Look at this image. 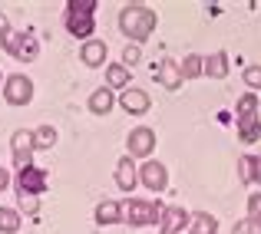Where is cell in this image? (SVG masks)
<instances>
[{"label": "cell", "instance_id": "cell-17", "mask_svg": "<svg viewBox=\"0 0 261 234\" xmlns=\"http://www.w3.org/2000/svg\"><path fill=\"white\" fill-rule=\"evenodd\" d=\"M205 76H212V79L228 76V53L218 50V53H212V56H205Z\"/></svg>", "mask_w": 261, "mask_h": 234}, {"label": "cell", "instance_id": "cell-4", "mask_svg": "<svg viewBox=\"0 0 261 234\" xmlns=\"http://www.w3.org/2000/svg\"><path fill=\"white\" fill-rule=\"evenodd\" d=\"M162 204L159 201H142V198H129V201L119 204V218L133 228H146V224H155L159 228V218H162Z\"/></svg>", "mask_w": 261, "mask_h": 234}, {"label": "cell", "instance_id": "cell-31", "mask_svg": "<svg viewBox=\"0 0 261 234\" xmlns=\"http://www.w3.org/2000/svg\"><path fill=\"white\" fill-rule=\"evenodd\" d=\"M10 20H7V13H0V46H4L7 43V37H10Z\"/></svg>", "mask_w": 261, "mask_h": 234}, {"label": "cell", "instance_id": "cell-21", "mask_svg": "<svg viewBox=\"0 0 261 234\" xmlns=\"http://www.w3.org/2000/svg\"><path fill=\"white\" fill-rule=\"evenodd\" d=\"M106 86L109 89H129V70L122 63L106 66Z\"/></svg>", "mask_w": 261, "mask_h": 234}, {"label": "cell", "instance_id": "cell-30", "mask_svg": "<svg viewBox=\"0 0 261 234\" xmlns=\"http://www.w3.org/2000/svg\"><path fill=\"white\" fill-rule=\"evenodd\" d=\"M251 185H261V155H251Z\"/></svg>", "mask_w": 261, "mask_h": 234}, {"label": "cell", "instance_id": "cell-23", "mask_svg": "<svg viewBox=\"0 0 261 234\" xmlns=\"http://www.w3.org/2000/svg\"><path fill=\"white\" fill-rule=\"evenodd\" d=\"M20 224H23V218H20V211L13 208H0V234H17Z\"/></svg>", "mask_w": 261, "mask_h": 234}, {"label": "cell", "instance_id": "cell-1", "mask_svg": "<svg viewBox=\"0 0 261 234\" xmlns=\"http://www.w3.org/2000/svg\"><path fill=\"white\" fill-rule=\"evenodd\" d=\"M155 23H159V17H155V10H149L146 4H129L119 10V30L126 33L129 43L142 46L149 37H152Z\"/></svg>", "mask_w": 261, "mask_h": 234}, {"label": "cell", "instance_id": "cell-22", "mask_svg": "<svg viewBox=\"0 0 261 234\" xmlns=\"http://www.w3.org/2000/svg\"><path fill=\"white\" fill-rule=\"evenodd\" d=\"M33 145H37V152H46V149H53V145H57V129H53V126L33 129Z\"/></svg>", "mask_w": 261, "mask_h": 234}, {"label": "cell", "instance_id": "cell-11", "mask_svg": "<svg viewBox=\"0 0 261 234\" xmlns=\"http://www.w3.org/2000/svg\"><path fill=\"white\" fill-rule=\"evenodd\" d=\"M116 102H119V106L126 109L129 115H146V112H149V93H142V89H136V86L122 89Z\"/></svg>", "mask_w": 261, "mask_h": 234}, {"label": "cell", "instance_id": "cell-26", "mask_svg": "<svg viewBox=\"0 0 261 234\" xmlns=\"http://www.w3.org/2000/svg\"><path fill=\"white\" fill-rule=\"evenodd\" d=\"M235 234H261V218H245L242 224H235Z\"/></svg>", "mask_w": 261, "mask_h": 234}, {"label": "cell", "instance_id": "cell-14", "mask_svg": "<svg viewBox=\"0 0 261 234\" xmlns=\"http://www.w3.org/2000/svg\"><path fill=\"white\" fill-rule=\"evenodd\" d=\"M155 79H159V86H166V89H178L185 82L175 60H162V63L155 66Z\"/></svg>", "mask_w": 261, "mask_h": 234}, {"label": "cell", "instance_id": "cell-8", "mask_svg": "<svg viewBox=\"0 0 261 234\" xmlns=\"http://www.w3.org/2000/svg\"><path fill=\"white\" fill-rule=\"evenodd\" d=\"M10 149H13V165H17L20 171L33 165V152H37V145H33V132L17 129V132L10 135Z\"/></svg>", "mask_w": 261, "mask_h": 234}, {"label": "cell", "instance_id": "cell-32", "mask_svg": "<svg viewBox=\"0 0 261 234\" xmlns=\"http://www.w3.org/2000/svg\"><path fill=\"white\" fill-rule=\"evenodd\" d=\"M7 185H10V175H7V168H4V165H0V191H4Z\"/></svg>", "mask_w": 261, "mask_h": 234}, {"label": "cell", "instance_id": "cell-7", "mask_svg": "<svg viewBox=\"0 0 261 234\" xmlns=\"http://www.w3.org/2000/svg\"><path fill=\"white\" fill-rule=\"evenodd\" d=\"M4 99L10 102V106H27V102L33 99V79H27L23 73L7 76V82H4Z\"/></svg>", "mask_w": 261, "mask_h": 234}, {"label": "cell", "instance_id": "cell-20", "mask_svg": "<svg viewBox=\"0 0 261 234\" xmlns=\"http://www.w3.org/2000/svg\"><path fill=\"white\" fill-rule=\"evenodd\" d=\"M116 221H122L119 218V201H99L96 204V224H102V228H106V224H116Z\"/></svg>", "mask_w": 261, "mask_h": 234}, {"label": "cell", "instance_id": "cell-10", "mask_svg": "<svg viewBox=\"0 0 261 234\" xmlns=\"http://www.w3.org/2000/svg\"><path fill=\"white\" fill-rule=\"evenodd\" d=\"M139 185H146L149 191H166V185H169L166 165L155 162V158H149L146 165H139Z\"/></svg>", "mask_w": 261, "mask_h": 234}, {"label": "cell", "instance_id": "cell-3", "mask_svg": "<svg viewBox=\"0 0 261 234\" xmlns=\"http://www.w3.org/2000/svg\"><path fill=\"white\" fill-rule=\"evenodd\" d=\"M96 0H70L63 13L66 30L76 40H89V33H96Z\"/></svg>", "mask_w": 261, "mask_h": 234}, {"label": "cell", "instance_id": "cell-15", "mask_svg": "<svg viewBox=\"0 0 261 234\" xmlns=\"http://www.w3.org/2000/svg\"><path fill=\"white\" fill-rule=\"evenodd\" d=\"M86 106H89V112H93V115H106L109 109L116 106V96H113V89H109V86H99L93 96H89V102H86Z\"/></svg>", "mask_w": 261, "mask_h": 234}, {"label": "cell", "instance_id": "cell-5", "mask_svg": "<svg viewBox=\"0 0 261 234\" xmlns=\"http://www.w3.org/2000/svg\"><path fill=\"white\" fill-rule=\"evenodd\" d=\"M4 50L10 53L13 60H23V63H33V60L40 56V43L33 33H10L4 43Z\"/></svg>", "mask_w": 261, "mask_h": 234}, {"label": "cell", "instance_id": "cell-13", "mask_svg": "<svg viewBox=\"0 0 261 234\" xmlns=\"http://www.w3.org/2000/svg\"><path fill=\"white\" fill-rule=\"evenodd\" d=\"M116 185H119V191H133L136 185H139V165L129 155H122L119 162H116Z\"/></svg>", "mask_w": 261, "mask_h": 234}, {"label": "cell", "instance_id": "cell-2", "mask_svg": "<svg viewBox=\"0 0 261 234\" xmlns=\"http://www.w3.org/2000/svg\"><path fill=\"white\" fill-rule=\"evenodd\" d=\"M235 126H238V139L245 145L261 139V106H258V96L255 93H245L235 106Z\"/></svg>", "mask_w": 261, "mask_h": 234}, {"label": "cell", "instance_id": "cell-25", "mask_svg": "<svg viewBox=\"0 0 261 234\" xmlns=\"http://www.w3.org/2000/svg\"><path fill=\"white\" fill-rule=\"evenodd\" d=\"M17 204H20L23 215H37L40 211V198L37 195H17Z\"/></svg>", "mask_w": 261, "mask_h": 234}, {"label": "cell", "instance_id": "cell-18", "mask_svg": "<svg viewBox=\"0 0 261 234\" xmlns=\"http://www.w3.org/2000/svg\"><path fill=\"white\" fill-rule=\"evenodd\" d=\"M189 231L192 234H218V218L208 215V211H195L189 221Z\"/></svg>", "mask_w": 261, "mask_h": 234}, {"label": "cell", "instance_id": "cell-16", "mask_svg": "<svg viewBox=\"0 0 261 234\" xmlns=\"http://www.w3.org/2000/svg\"><path fill=\"white\" fill-rule=\"evenodd\" d=\"M80 60H83L86 66H102V60H106V43L102 40H86L83 50H80Z\"/></svg>", "mask_w": 261, "mask_h": 234}, {"label": "cell", "instance_id": "cell-6", "mask_svg": "<svg viewBox=\"0 0 261 234\" xmlns=\"http://www.w3.org/2000/svg\"><path fill=\"white\" fill-rule=\"evenodd\" d=\"M46 185H50V175H46V168H40V165H30V168L17 171V195H43Z\"/></svg>", "mask_w": 261, "mask_h": 234}, {"label": "cell", "instance_id": "cell-24", "mask_svg": "<svg viewBox=\"0 0 261 234\" xmlns=\"http://www.w3.org/2000/svg\"><path fill=\"white\" fill-rule=\"evenodd\" d=\"M139 63H142V50L136 43H126V50H122V66L133 70V66H139Z\"/></svg>", "mask_w": 261, "mask_h": 234}, {"label": "cell", "instance_id": "cell-29", "mask_svg": "<svg viewBox=\"0 0 261 234\" xmlns=\"http://www.w3.org/2000/svg\"><path fill=\"white\" fill-rule=\"evenodd\" d=\"M248 218H261V191L248 195Z\"/></svg>", "mask_w": 261, "mask_h": 234}, {"label": "cell", "instance_id": "cell-19", "mask_svg": "<svg viewBox=\"0 0 261 234\" xmlns=\"http://www.w3.org/2000/svg\"><path fill=\"white\" fill-rule=\"evenodd\" d=\"M178 70H182V79H198V76H205V56L189 53V56L178 63Z\"/></svg>", "mask_w": 261, "mask_h": 234}, {"label": "cell", "instance_id": "cell-33", "mask_svg": "<svg viewBox=\"0 0 261 234\" xmlns=\"http://www.w3.org/2000/svg\"><path fill=\"white\" fill-rule=\"evenodd\" d=\"M4 82H7V79H4V73H0V89H4Z\"/></svg>", "mask_w": 261, "mask_h": 234}, {"label": "cell", "instance_id": "cell-9", "mask_svg": "<svg viewBox=\"0 0 261 234\" xmlns=\"http://www.w3.org/2000/svg\"><path fill=\"white\" fill-rule=\"evenodd\" d=\"M152 149H155V132L152 129L139 126V129H133V132L126 135V155L129 158H149Z\"/></svg>", "mask_w": 261, "mask_h": 234}, {"label": "cell", "instance_id": "cell-12", "mask_svg": "<svg viewBox=\"0 0 261 234\" xmlns=\"http://www.w3.org/2000/svg\"><path fill=\"white\" fill-rule=\"evenodd\" d=\"M192 215L185 208H166L159 218V234H182V228H189Z\"/></svg>", "mask_w": 261, "mask_h": 234}, {"label": "cell", "instance_id": "cell-28", "mask_svg": "<svg viewBox=\"0 0 261 234\" xmlns=\"http://www.w3.org/2000/svg\"><path fill=\"white\" fill-rule=\"evenodd\" d=\"M238 178H242V185H251V155L238 158Z\"/></svg>", "mask_w": 261, "mask_h": 234}, {"label": "cell", "instance_id": "cell-27", "mask_svg": "<svg viewBox=\"0 0 261 234\" xmlns=\"http://www.w3.org/2000/svg\"><path fill=\"white\" fill-rule=\"evenodd\" d=\"M245 86L255 93V89H261V66H248L245 70Z\"/></svg>", "mask_w": 261, "mask_h": 234}]
</instances>
